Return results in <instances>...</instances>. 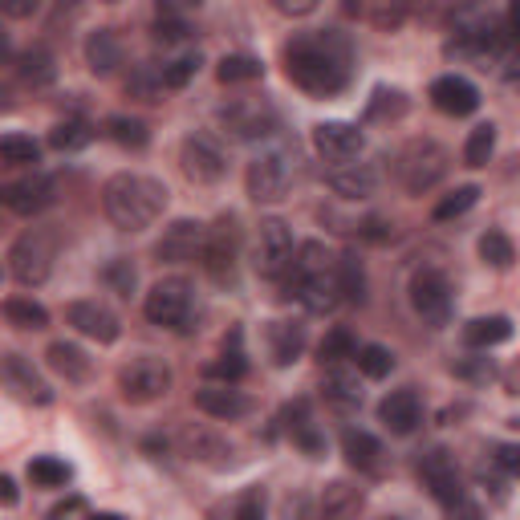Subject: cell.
I'll return each mask as SVG.
<instances>
[{"instance_id": "obj_15", "label": "cell", "mask_w": 520, "mask_h": 520, "mask_svg": "<svg viewBox=\"0 0 520 520\" xmlns=\"http://www.w3.org/2000/svg\"><path fill=\"white\" fill-rule=\"evenodd\" d=\"M204 244H208V228L195 220H175L171 228H163V240L155 244V256L163 265H187V260H204Z\"/></svg>"}, {"instance_id": "obj_11", "label": "cell", "mask_w": 520, "mask_h": 520, "mask_svg": "<svg viewBox=\"0 0 520 520\" xmlns=\"http://www.w3.org/2000/svg\"><path fill=\"white\" fill-rule=\"evenodd\" d=\"M179 167L191 183H220L224 171H228V159H224V147L212 139V135H187L183 147H179Z\"/></svg>"}, {"instance_id": "obj_20", "label": "cell", "mask_w": 520, "mask_h": 520, "mask_svg": "<svg viewBox=\"0 0 520 520\" xmlns=\"http://www.w3.org/2000/svg\"><path fill=\"white\" fill-rule=\"evenodd\" d=\"M431 102H435V110H443L451 118H468L480 110V90L460 74H443L431 82Z\"/></svg>"}, {"instance_id": "obj_32", "label": "cell", "mask_w": 520, "mask_h": 520, "mask_svg": "<svg viewBox=\"0 0 520 520\" xmlns=\"http://www.w3.org/2000/svg\"><path fill=\"white\" fill-rule=\"evenodd\" d=\"M17 74H21V82H25V86H33V90L49 86V82L57 78L53 53H49V49H41V45L25 49V53H21V61H17Z\"/></svg>"}, {"instance_id": "obj_28", "label": "cell", "mask_w": 520, "mask_h": 520, "mask_svg": "<svg viewBox=\"0 0 520 520\" xmlns=\"http://www.w3.org/2000/svg\"><path fill=\"white\" fill-rule=\"evenodd\" d=\"M86 61H90V70L94 74H114L118 65H122V41H118V33L114 29H98V33H90L86 37Z\"/></svg>"}, {"instance_id": "obj_41", "label": "cell", "mask_w": 520, "mask_h": 520, "mask_svg": "<svg viewBox=\"0 0 520 520\" xmlns=\"http://www.w3.org/2000/svg\"><path fill=\"white\" fill-rule=\"evenodd\" d=\"M106 135L118 143V147H135V151H143L147 147V122H139V118H126V114H114L110 122H106Z\"/></svg>"}, {"instance_id": "obj_21", "label": "cell", "mask_w": 520, "mask_h": 520, "mask_svg": "<svg viewBox=\"0 0 520 520\" xmlns=\"http://www.w3.org/2000/svg\"><path fill=\"white\" fill-rule=\"evenodd\" d=\"M0 366H5V386L13 390V395L17 399H25V403H37V407H45L49 399H53V390H49V382L37 374V366L25 358V354H5V362H0Z\"/></svg>"}, {"instance_id": "obj_61", "label": "cell", "mask_w": 520, "mask_h": 520, "mask_svg": "<svg viewBox=\"0 0 520 520\" xmlns=\"http://www.w3.org/2000/svg\"><path fill=\"white\" fill-rule=\"evenodd\" d=\"M464 520H476V512H472V508H464Z\"/></svg>"}, {"instance_id": "obj_59", "label": "cell", "mask_w": 520, "mask_h": 520, "mask_svg": "<svg viewBox=\"0 0 520 520\" xmlns=\"http://www.w3.org/2000/svg\"><path fill=\"white\" fill-rule=\"evenodd\" d=\"M90 520H126L122 512H90Z\"/></svg>"}, {"instance_id": "obj_50", "label": "cell", "mask_w": 520, "mask_h": 520, "mask_svg": "<svg viewBox=\"0 0 520 520\" xmlns=\"http://www.w3.org/2000/svg\"><path fill=\"white\" fill-rule=\"evenodd\" d=\"M106 285L118 293V297H130V293H135V281H139V273H135V265H130V260H110V265H106Z\"/></svg>"}, {"instance_id": "obj_13", "label": "cell", "mask_w": 520, "mask_h": 520, "mask_svg": "<svg viewBox=\"0 0 520 520\" xmlns=\"http://www.w3.org/2000/svg\"><path fill=\"white\" fill-rule=\"evenodd\" d=\"M236 252H240L236 216H220L216 228H208V244H204V269H208L212 281L228 285L236 277Z\"/></svg>"}, {"instance_id": "obj_9", "label": "cell", "mask_w": 520, "mask_h": 520, "mask_svg": "<svg viewBox=\"0 0 520 520\" xmlns=\"http://www.w3.org/2000/svg\"><path fill=\"white\" fill-rule=\"evenodd\" d=\"M191 285L183 277H163L151 285L147 301H143V313L155 321V325H167V330H187V321H191Z\"/></svg>"}, {"instance_id": "obj_34", "label": "cell", "mask_w": 520, "mask_h": 520, "mask_svg": "<svg viewBox=\"0 0 520 520\" xmlns=\"http://www.w3.org/2000/svg\"><path fill=\"white\" fill-rule=\"evenodd\" d=\"M342 451H346V460L354 464V468H362V472H370V468H378V455H382V443L370 435V431H358V427H350L346 435H342Z\"/></svg>"}, {"instance_id": "obj_46", "label": "cell", "mask_w": 520, "mask_h": 520, "mask_svg": "<svg viewBox=\"0 0 520 520\" xmlns=\"http://www.w3.org/2000/svg\"><path fill=\"white\" fill-rule=\"evenodd\" d=\"M476 200H480V187H476V183L455 187L451 195H443V200L435 204V220H455V216H464L468 208H476Z\"/></svg>"}, {"instance_id": "obj_10", "label": "cell", "mask_w": 520, "mask_h": 520, "mask_svg": "<svg viewBox=\"0 0 520 520\" xmlns=\"http://www.w3.org/2000/svg\"><path fill=\"white\" fill-rule=\"evenodd\" d=\"M49 269H53V240L45 232H25V236L13 240V248H9V273H13L17 285H25V289L45 285Z\"/></svg>"}, {"instance_id": "obj_33", "label": "cell", "mask_w": 520, "mask_h": 520, "mask_svg": "<svg viewBox=\"0 0 520 520\" xmlns=\"http://www.w3.org/2000/svg\"><path fill=\"white\" fill-rule=\"evenodd\" d=\"M285 419H293V423H285V427H289L293 443H297L305 455H313V460H317V455H325V435L309 423V407H305V403L289 407V411H285Z\"/></svg>"}, {"instance_id": "obj_12", "label": "cell", "mask_w": 520, "mask_h": 520, "mask_svg": "<svg viewBox=\"0 0 520 520\" xmlns=\"http://www.w3.org/2000/svg\"><path fill=\"white\" fill-rule=\"evenodd\" d=\"M419 480H423V488H427V492H431L439 504H447V508L464 504L460 468H455L451 451H443V447H431V451H423V455H419Z\"/></svg>"}, {"instance_id": "obj_40", "label": "cell", "mask_w": 520, "mask_h": 520, "mask_svg": "<svg viewBox=\"0 0 520 520\" xmlns=\"http://www.w3.org/2000/svg\"><path fill=\"white\" fill-rule=\"evenodd\" d=\"M317 358H321V366H342L346 358H358V342H354V334L350 330H330L321 338V346H317Z\"/></svg>"}, {"instance_id": "obj_5", "label": "cell", "mask_w": 520, "mask_h": 520, "mask_svg": "<svg viewBox=\"0 0 520 520\" xmlns=\"http://www.w3.org/2000/svg\"><path fill=\"white\" fill-rule=\"evenodd\" d=\"M447 151L439 147V143H431V139H415V143H407L403 151H399V159H395V175H399V183L411 191V195H423V191H431L443 175H447Z\"/></svg>"}, {"instance_id": "obj_2", "label": "cell", "mask_w": 520, "mask_h": 520, "mask_svg": "<svg viewBox=\"0 0 520 520\" xmlns=\"http://www.w3.org/2000/svg\"><path fill=\"white\" fill-rule=\"evenodd\" d=\"M102 212L122 232H143L167 212V187L155 175L118 171L102 183Z\"/></svg>"}, {"instance_id": "obj_47", "label": "cell", "mask_w": 520, "mask_h": 520, "mask_svg": "<svg viewBox=\"0 0 520 520\" xmlns=\"http://www.w3.org/2000/svg\"><path fill=\"white\" fill-rule=\"evenodd\" d=\"M480 256H484V265H492V269H508L516 260V248H512V240L504 232H484L480 236Z\"/></svg>"}, {"instance_id": "obj_53", "label": "cell", "mask_w": 520, "mask_h": 520, "mask_svg": "<svg viewBox=\"0 0 520 520\" xmlns=\"http://www.w3.org/2000/svg\"><path fill=\"white\" fill-rule=\"evenodd\" d=\"M285 520H317L309 496H289V500H285Z\"/></svg>"}, {"instance_id": "obj_18", "label": "cell", "mask_w": 520, "mask_h": 520, "mask_svg": "<svg viewBox=\"0 0 520 520\" xmlns=\"http://www.w3.org/2000/svg\"><path fill=\"white\" fill-rule=\"evenodd\" d=\"M65 321H70L78 334H86V338H94L102 346L118 342V334H122L118 317L102 301H74V305H65Z\"/></svg>"}, {"instance_id": "obj_3", "label": "cell", "mask_w": 520, "mask_h": 520, "mask_svg": "<svg viewBox=\"0 0 520 520\" xmlns=\"http://www.w3.org/2000/svg\"><path fill=\"white\" fill-rule=\"evenodd\" d=\"M289 293L309 309V313H330L342 293H338V260L325 252L317 240L301 244L289 269Z\"/></svg>"}, {"instance_id": "obj_62", "label": "cell", "mask_w": 520, "mask_h": 520, "mask_svg": "<svg viewBox=\"0 0 520 520\" xmlns=\"http://www.w3.org/2000/svg\"><path fill=\"white\" fill-rule=\"evenodd\" d=\"M378 520H407V516H378Z\"/></svg>"}, {"instance_id": "obj_37", "label": "cell", "mask_w": 520, "mask_h": 520, "mask_svg": "<svg viewBox=\"0 0 520 520\" xmlns=\"http://www.w3.org/2000/svg\"><path fill=\"white\" fill-rule=\"evenodd\" d=\"M29 480L37 488H65L74 480V468L57 460V455H37V460H29Z\"/></svg>"}, {"instance_id": "obj_54", "label": "cell", "mask_w": 520, "mask_h": 520, "mask_svg": "<svg viewBox=\"0 0 520 520\" xmlns=\"http://www.w3.org/2000/svg\"><path fill=\"white\" fill-rule=\"evenodd\" d=\"M451 370H455V374H464V378H492L488 358H476V362H455Z\"/></svg>"}, {"instance_id": "obj_52", "label": "cell", "mask_w": 520, "mask_h": 520, "mask_svg": "<svg viewBox=\"0 0 520 520\" xmlns=\"http://www.w3.org/2000/svg\"><path fill=\"white\" fill-rule=\"evenodd\" d=\"M496 464L512 476H520V443H500L496 447Z\"/></svg>"}, {"instance_id": "obj_24", "label": "cell", "mask_w": 520, "mask_h": 520, "mask_svg": "<svg viewBox=\"0 0 520 520\" xmlns=\"http://www.w3.org/2000/svg\"><path fill=\"white\" fill-rule=\"evenodd\" d=\"M325 183H330L334 195H342V200H370L378 187V175L366 163H338L325 171Z\"/></svg>"}, {"instance_id": "obj_36", "label": "cell", "mask_w": 520, "mask_h": 520, "mask_svg": "<svg viewBox=\"0 0 520 520\" xmlns=\"http://www.w3.org/2000/svg\"><path fill=\"white\" fill-rule=\"evenodd\" d=\"M338 293L342 301L350 305H362L366 301V269H362V260L354 252H342L338 256Z\"/></svg>"}, {"instance_id": "obj_16", "label": "cell", "mask_w": 520, "mask_h": 520, "mask_svg": "<svg viewBox=\"0 0 520 520\" xmlns=\"http://www.w3.org/2000/svg\"><path fill=\"white\" fill-rule=\"evenodd\" d=\"M362 130L354 126V122H317L313 126V147H317V155L325 159V163H350V159H358V151H362Z\"/></svg>"}, {"instance_id": "obj_49", "label": "cell", "mask_w": 520, "mask_h": 520, "mask_svg": "<svg viewBox=\"0 0 520 520\" xmlns=\"http://www.w3.org/2000/svg\"><path fill=\"white\" fill-rule=\"evenodd\" d=\"M195 74H200V57L187 53V57H175L163 65V90H183Z\"/></svg>"}, {"instance_id": "obj_42", "label": "cell", "mask_w": 520, "mask_h": 520, "mask_svg": "<svg viewBox=\"0 0 520 520\" xmlns=\"http://www.w3.org/2000/svg\"><path fill=\"white\" fill-rule=\"evenodd\" d=\"M86 143H90V126L82 118H65V122H57L49 130V147L53 151H78Z\"/></svg>"}, {"instance_id": "obj_26", "label": "cell", "mask_w": 520, "mask_h": 520, "mask_svg": "<svg viewBox=\"0 0 520 520\" xmlns=\"http://www.w3.org/2000/svg\"><path fill=\"white\" fill-rule=\"evenodd\" d=\"M45 362H49V370L53 374H61L65 382H90V374H94V362L86 358V350L82 346H74V342H53L49 350H45Z\"/></svg>"}, {"instance_id": "obj_4", "label": "cell", "mask_w": 520, "mask_h": 520, "mask_svg": "<svg viewBox=\"0 0 520 520\" xmlns=\"http://www.w3.org/2000/svg\"><path fill=\"white\" fill-rule=\"evenodd\" d=\"M293 171H297V159L293 151L285 147H273V151H260L252 163H248V195L256 204H277L289 195L293 187Z\"/></svg>"}, {"instance_id": "obj_30", "label": "cell", "mask_w": 520, "mask_h": 520, "mask_svg": "<svg viewBox=\"0 0 520 520\" xmlns=\"http://www.w3.org/2000/svg\"><path fill=\"white\" fill-rule=\"evenodd\" d=\"M321 395L330 399L334 407L350 411V407L362 403V386H358V378L346 366H330V370H325V378H321Z\"/></svg>"}, {"instance_id": "obj_44", "label": "cell", "mask_w": 520, "mask_h": 520, "mask_svg": "<svg viewBox=\"0 0 520 520\" xmlns=\"http://www.w3.org/2000/svg\"><path fill=\"white\" fill-rule=\"evenodd\" d=\"M407 114V94L403 90H374L370 106H366V118L370 122H386V118H403Z\"/></svg>"}, {"instance_id": "obj_1", "label": "cell", "mask_w": 520, "mask_h": 520, "mask_svg": "<svg viewBox=\"0 0 520 520\" xmlns=\"http://www.w3.org/2000/svg\"><path fill=\"white\" fill-rule=\"evenodd\" d=\"M285 74L297 90L313 98H334L350 86L354 74V45L338 29H317V33H297L285 45Z\"/></svg>"}, {"instance_id": "obj_14", "label": "cell", "mask_w": 520, "mask_h": 520, "mask_svg": "<svg viewBox=\"0 0 520 520\" xmlns=\"http://www.w3.org/2000/svg\"><path fill=\"white\" fill-rule=\"evenodd\" d=\"M411 309L427 321V325H447L451 317V285L439 269H419L411 277Z\"/></svg>"}, {"instance_id": "obj_38", "label": "cell", "mask_w": 520, "mask_h": 520, "mask_svg": "<svg viewBox=\"0 0 520 520\" xmlns=\"http://www.w3.org/2000/svg\"><path fill=\"white\" fill-rule=\"evenodd\" d=\"M5 317H9V325H17V330H45V325H49L45 305H37L33 297H9L5 301Z\"/></svg>"}, {"instance_id": "obj_17", "label": "cell", "mask_w": 520, "mask_h": 520, "mask_svg": "<svg viewBox=\"0 0 520 520\" xmlns=\"http://www.w3.org/2000/svg\"><path fill=\"white\" fill-rule=\"evenodd\" d=\"M179 451L187 455V460L208 464V468L232 464V443H228L220 431L204 427V423H187V427L179 431Z\"/></svg>"}, {"instance_id": "obj_58", "label": "cell", "mask_w": 520, "mask_h": 520, "mask_svg": "<svg viewBox=\"0 0 520 520\" xmlns=\"http://www.w3.org/2000/svg\"><path fill=\"white\" fill-rule=\"evenodd\" d=\"M277 9H281V13H289V17H293V13L301 17V13H313L317 5H313V0H305V5H289V0H281V5H277Z\"/></svg>"}, {"instance_id": "obj_25", "label": "cell", "mask_w": 520, "mask_h": 520, "mask_svg": "<svg viewBox=\"0 0 520 520\" xmlns=\"http://www.w3.org/2000/svg\"><path fill=\"white\" fill-rule=\"evenodd\" d=\"M195 407H200L204 415H212V419H240V415L252 411V403L232 386H200L195 390Z\"/></svg>"}, {"instance_id": "obj_55", "label": "cell", "mask_w": 520, "mask_h": 520, "mask_svg": "<svg viewBox=\"0 0 520 520\" xmlns=\"http://www.w3.org/2000/svg\"><path fill=\"white\" fill-rule=\"evenodd\" d=\"M37 5H33V0H5V13L9 17H29Z\"/></svg>"}, {"instance_id": "obj_51", "label": "cell", "mask_w": 520, "mask_h": 520, "mask_svg": "<svg viewBox=\"0 0 520 520\" xmlns=\"http://www.w3.org/2000/svg\"><path fill=\"white\" fill-rule=\"evenodd\" d=\"M183 37H191L187 21H179L171 9H159V21H155V41H167V45H175V41H183Z\"/></svg>"}, {"instance_id": "obj_43", "label": "cell", "mask_w": 520, "mask_h": 520, "mask_svg": "<svg viewBox=\"0 0 520 520\" xmlns=\"http://www.w3.org/2000/svg\"><path fill=\"white\" fill-rule=\"evenodd\" d=\"M492 151H496V126H492V122H480L472 135H468V143H464V163H468V167H484V163L492 159Z\"/></svg>"}, {"instance_id": "obj_31", "label": "cell", "mask_w": 520, "mask_h": 520, "mask_svg": "<svg viewBox=\"0 0 520 520\" xmlns=\"http://www.w3.org/2000/svg\"><path fill=\"white\" fill-rule=\"evenodd\" d=\"M508 338H512V321L500 317V313L476 317V321L464 325V342H468L472 350H492V346H500V342H508Z\"/></svg>"}, {"instance_id": "obj_29", "label": "cell", "mask_w": 520, "mask_h": 520, "mask_svg": "<svg viewBox=\"0 0 520 520\" xmlns=\"http://www.w3.org/2000/svg\"><path fill=\"white\" fill-rule=\"evenodd\" d=\"M204 374L216 378L220 386H236V382L248 374V362H244V350H240V330H232V334L224 338V354H220L216 362H208Z\"/></svg>"}, {"instance_id": "obj_23", "label": "cell", "mask_w": 520, "mask_h": 520, "mask_svg": "<svg viewBox=\"0 0 520 520\" xmlns=\"http://www.w3.org/2000/svg\"><path fill=\"white\" fill-rule=\"evenodd\" d=\"M362 504H366V496H362L358 484H350V480H330V484L321 488L313 512H317V520H358Z\"/></svg>"}, {"instance_id": "obj_22", "label": "cell", "mask_w": 520, "mask_h": 520, "mask_svg": "<svg viewBox=\"0 0 520 520\" xmlns=\"http://www.w3.org/2000/svg\"><path fill=\"white\" fill-rule=\"evenodd\" d=\"M378 419H382V427L390 435H411L423 423V403H419V395L411 386L390 390V395L378 403Z\"/></svg>"}, {"instance_id": "obj_39", "label": "cell", "mask_w": 520, "mask_h": 520, "mask_svg": "<svg viewBox=\"0 0 520 520\" xmlns=\"http://www.w3.org/2000/svg\"><path fill=\"white\" fill-rule=\"evenodd\" d=\"M260 74H265V65H260L256 57H244V53H232V57H220L216 65V78L224 86H240V82H256Z\"/></svg>"}, {"instance_id": "obj_45", "label": "cell", "mask_w": 520, "mask_h": 520, "mask_svg": "<svg viewBox=\"0 0 520 520\" xmlns=\"http://www.w3.org/2000/svg\"><path fill=\"white\" fill-rule=\"evenodd\" d=\"M0 159L9 167H33V163H41V147L25 135H5L0 139Z\"/></svg>"}, {"instance_id": "obj_27", "label": "cell", "mask_w": 520, "mask_h": 520, "mask_svg": "<svg viewBox=\"0 0 520 520\" xmlns=\"http://www.w3.org/2000/svg\"><path fill=\"white\" fill-rule=\"evenodd\" d=\"M269 354H273V366H293L305 350V325L297 321H269Z\"/></svg>"}, {"instance_id": "obj_56", "label": "cell", "mask_w": 520, "mask_h": 520, "mask_svg": "<svg viewBox=\"0 0 520 520\" xmlns=\"http://www.w3.org/2000/svg\"><path fill=\"white\" fill-rule=\"evenodd\" d=\"M0 500H5L9 508L17 504V480L13 476H0Z\"/></svg>"}, {"instance_id": "obj_8", "label": "cell", "mask_w": 520, "mask_h": 520, "mask_svg": "<svg viewBox=\"0 0 520 520\" xmlns=\"http://www.w3.org/2000/svg\"><path fill=\"white\" fill-rule=\"evenodd\" d=\"M118 390H122L126 403H139V407L155 403V399H163L167 390H171V366L163 358H151V354L130 358L118 370Z\"/></svg>"}, {"instance_id": "obj_48", "label": "cell", "mask_w": 520, "mask_h": 520, "mask_svg": "<svg viewBox=\"0 0 520 520\" xmlns=\"http://www.w3.org/2000/svg\"><path fill=\"white\" fill-rule=\"evenodd\" d=\"M358 370L366 378H386L390 370H395V354H390L386 346H358Z\"/></svg>"}, {"instance_id": "obj_57", "label": "cell", "mask_w": 520, "mask_h": 520, "mask_svg": "<svg viewBox=\"0 0 520 520\" xmlns=\"http://www.w3.org/2000/svg\"><path fill=\"white\" fill-rule=\"evenodd\" d=\"M508 37H512V41H520V0L508 9Z\"/></svg>"}, {"instance_id": "obj_60", "label": "cell", "mask_w": 520, "mask_h": 520, "mask_svg": "<svg viewBox=\"0 0 520 520\" xmlns=\"http://www.w3.org/2000/svg\"><path fill=\"white\" fill-rule=\"evenodd\" d=\"M512 65H516V70H508V82H516V86H520V53H516V61H512Z\"/></svg>"}, {"instance_id": "obj_35", "label": "cell", "mask_w": 520, "mask_h": 520, "mask_svg": "<svg viewBox=\"0 0 520 520\" xmlns=\"http://www.w3.org/2000/svg\"><path fill=\"white\" fill-rule=\"evenodd\" d=\"M212 520H265V492H260V488H244L228 504L212 508Z\"/></svg>"}, {"instance_id": "obj_7", "label": "cell", "mask_w": 520, "mask_h": 520, "mask_svg": "<svg viewBox=\"0 0 520 520\" xmlns=\"http://www.w3.org/2000/svg\"><path fill=\"white\" fill-rule=\"evenodd\" d=\"M293 232L285 220H265L256 232V244H252V269L256 277H269V281H281L289 269H293Z\"/></svg>"}, {"instance_id": "obj_19", "label": "cell", "mask_w": 520, "mask_h": 520, "mask_svg": "<svg viewBox=\"0 0 520 520\" xmlns=\"http://www.w3.org/2000/svg\"><path fill=\"white\" fill-rule=\"evenodd\" d=\"M53 191L57 187H53L49 175H25L17 183H5L0 200H5V208L17 212V216H37V212H45L53 204Z\"/></svg>"}, {"instance_id": "obj_6", "label": "cell", "mask_w": 520, "mask_h": 520, "mask_svg": "<svg viewBox=\"0 0 520 520\" xmlns=\"http://www.w3.org/2000/svg\"><path fill=\"white\" fill-rule=\"evenodd\" d=\"M220 126L224 135L240 143H256V139H269L281 126V114L269 98H232L228 106H220Z\"/></svg>"}]
</instances>
